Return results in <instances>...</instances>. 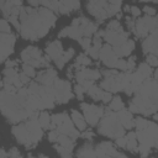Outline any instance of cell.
Here are the masks:
<instances>
[{"label": "cell", "instance_id": "obj_39", "mask_svg": "<svg viewBox=\"0 0 158 158\" xmlns=\"http://www.w3.org/2000/svg\"><path fill=\"white\" fill-rule=\"evenodd\" d=\"M114 68L120 69V70H122V72H126V70H127V62H126V59H117Z\"/></svg>", "mask_w": 158, "mask_h": 158}, {"label": "cell", "instance_id": "obj_55", "mask_svg": "<svg viewBox=\"0 0 158 158\" xmlns=\"http://www.w3.org/2000/svg\"><path fill=\"white\" fill-rule=\"evenodd\" d=\"M2 85H4V80H2V79H1V78H0V88H1V86H2Z\"/></svg>", "mask_w": 158, "mask_h": 158}, {"label": "cell", "instance_id": "obj_26", "mask_svg": "<svg viewBox=\"0 0 158 158\" xmlns=\"http://www.w3.org/2000/svg\"><path fill=\"white\" fill-rule=\"evenodd\" d=\"M102 89L100 88V86H96V85H91L88 90H86V93L89 94V96L93 99V100H95V101H98V100H101V96H102Z\"/></svg>", "mask_w": 158, "mask_h": 158}, {"label": "cell", "instance_id": "obj_37", "mask_svg": "<svg viewBox=\"0 0 158 158\" xmlns=\"http://www.w3.org/2000/svg\"><path fill=\"white\" fill-rule=\"evenodd\" d=\"M146 60H147V64L151 65V67H157V65H158V58H157V54L148 53Z\"/></svg>", "mask_w": 158, "mask_h": 158}, {"label": "cell", "instance_id": "obj_3", "mask_svg": "<svg viewBox=\"0 0 158 158\" xmlns=\"http://www.w3.org/2000/svg\"><path fill=\"white\" fill-rule=\"evenodd\" d=\"M104 115L105 116L100 120V125L98 128L99 133L106 137H110V138H117L120 136H123L125 128L118 121L116 112L107 109L104 111Z\"/></svg>", "mask_w": 158, "mask_h": 158}, {"label": "cell", "instance_id": "obj_53", "mask_svg": "<svg viewBox=\"0 0 158 158\" xmlns=\"http://www.w3.org/2000/svg\"><path fill=\"white\" fill-rule=\"evenodd\" d=\"M14 6H21L22 5V0H12Z\"/></svg>", "mask_w": 158, "mask_h": 158}, {"label": "cell", "instance_id": "obj_47", "mask_svg": "<svg viewBox=\"0 0 158 158\" xmlns=\"http://www.w3.org/2000/svg\"><path fill=\"white\" fill-rule=\"evenodd\" d=\"M130 12L132 14L133 17H138L139 14H141V10L138 7H136V6H130Z\"/></svg>", "mask_w": 158, "mask_h": 158}, {"label": "cell", "instance_id": "obj_43", "mask_svg": "<svg viewBox=\"0 0 158 158\" xmlns=\"http://www.w3.org/2000/svg\"><path fill=\"white\" fill-rule=\"evenodd\" d=\"M58 132L57 130H51L49 133H48V141L49 142H57V138H58Z\"/></svg>", "mask_w": 158, "mask_h": 158}, {"label": "cell", "instance_id": "obj_7", "mask_svg": "<svg viewBox=\"0 0 158 158\" xmlns=\"http://www.w3.org/2000/svg\"><path fill=\"white\" fill-rule=\"evenodd\" d=\"M157 28V19L156 16H144L135 22V35L137 37H147L153 30Z\"/></svg>", "mask_w": 158, "mask_h": 158}, {"label": "cell", "instance_id": "obj_19", "mask_svg": "<svg viewBox=\"0 0 158 158\" xmlns=\"http://www.w3.org/2000/svg\"><path fill=\"white\" fill-rule=\"evenodd\" d=\"M57 78V72L51 68V67H47L46 70L41 72L38 75H37V81L40 84H43V85H53V81L56 80Z\"/></svg>", "mask_w": 158, "mask_h": 158}, {"label": "cell", "instance_id": "obj_29", "mask_svg": "<svg viewBox=\"0 0 158 158\" xmlns=\"http://www.w3.org/2000/svg\"><path fill=\"white\" fill-rule=\"evenodd\" d=\"M59 2L62 5H64L65 7H68L70 11H75L80 7V1L79 0H59Z\"/></svg>", "mask_w": 158, "mask_h": 158}, {"label": "cell", "instance_id": "obj_8", "mask_svg": "<svg viewBox=\"0 0 158 158\" xmlns=\"http://www.w3.org/2000/svg\"><path fill=\"white\" fill-rule=\"evenodd\" d=\"M80 107L84 112L85 121L90 126L98 125L99 120L102 117L104 111H105V107H102V106H95V105H90V104H85V102H83L80 105Z\"/></svg>", "mask_w": 158, "mask_h": 158}, {"label": "cell", "instance_id": "obj_12", "mask_svg": "<svg viewBox=\"0 0 158 158\" xmlns=\"http://www.w3.org/2000/svg\"><path fill=\"white\" fill-rule=\"evenodd\" d=\"M56 130H57V132H58V133L67 135V136H69L70 138H73L74 141H75L77 138H79V136H80L79 130L74 127V123H73V121L69 118V116H68V115H65V116H64L63 121H62V122L56 127Z\"/></svg>", "mask_w": 158, "mask_h": 158}, {"label": "cell", "instance_id": "obj_10", "mask_svg": "<svg viewBox=\"0 0 158 158\" xmlns=\"http://www.w3.org/2000/svg\"><path fill=\"white\" fill-rule=\"evenodd\" d=\"M15 44V36L5 32H0V63H2L12 52Z\"/></svg>", "mask_w": 158, "mask_h": 158}, {"label": "cell", "instance_id": "obj_51", "mask_svg": "<svg viewBox=\"0 0 158 158\" xmlns=\"http://www.w3.org/2000/svg\"><path fill=\"white\" fill-rule=\"evenodd\" d=\"M10 157H21V153L17 151V148H11V151L9 152Z\"/></svg>", "mask_w": 158, "mask_h": 158}, {"label": "cell", "instance_id": "obj_49", "mask_svg": "<svg viewBox=\"0 0 158 158\" xmlns=\"http://www.w3.org/2000/svg\"><path fill=\"white\" fill-rule=\"evenodd\" d=\"M83 138H85V139H89V141H91L93 138H94V133L91 132V131H85L84 133H81L80 135Z\"/></svg>", "mask_w": 158, "mask_h": 158}, {"label": "cell", "instance_id": "obj_17", "mask_svg": "<svg viewBox=\"0 0 158 158\" xmlns=\"http://www.w3.org/2000/svg\"><path fill=\"white\" fill-rule=\"evenodd\" d=\"M95 153H96V157H126L123 153L121 152H117L112 143L110 142H101L99 143L96 147H95Z\"/></svg>", "mask_w": 158, "mask_h": 158}, {"label": "cell", "instance_id": "obj_52", "mask_svg": "<svg viewBox=\"0 0 158 158\" xmlns=\"http://www.w3.org/2000/svg\"><path fill=\"white\" fill-rule=\"evenodd\" d=\"M17 65V62L16 60H6V67L9 68H15Z\"/></svg>", "mask_w": 158, "mask_h": 158}, {"label": "cell", "instance_id": "obj_15", "mask_svg": "<svg viewBox=\"0 0 158 158\" xmlns=\"http://www.w3.org/2000/svg\"><path fill=\"white\" fill-rule=\"evenodd\" d=\"M99 59L102 60V63L109 67V68H114L115 67V63L116 60L118 59L117 56L112 51V46H110L109 43L107 44H104L101 46L100 51H99Z\"/></svg>", "mask_w": 158, "mask_h": 158}, {"label": "cell", "instance_id": "obj_22", "mask_svg": "<svg viewBox=\"0 0 158 158\" xmlns=\"http://www.w3.org/2000/svg\"><path fill=\"white\" fill-rule=\"evenodd\" d=\"M72 121L74 123V126L79 130V131H85L86 130V121L85 118L79 114V111L77 110H72Z\"/></svg>", "mask_w": 158, "mask_h": 158}, {"label": "cell", "instance_id": "obj_48", "mask_svg": "<svg viewBox=\"0 0 158 158\" xmlns=\"http://www.w3.org/2000/svg\"><path fill=\"white\" fill-rule=\"evenodd\" d=\"M143 11H144L148 16H156V9H153V7H151V6H146V7L143 9Z\"/></svg>", "mask_w": 158, "mask_h": 158}, {"label": "cell", "instance_id": "obj_9", "mask_svg": "<svg viewBox=\"0 0 158 158\" xmlns=\"http://www.w3.org/2000/svg\"><path fill=\"white\" fill-rule=\"evenodd\" d=\"M107 0H89L88 2V11L98 19V22H102L107 19Z\"/></svg>", "mask_w": 158, "mask_h": 158}, {"label": "cell", "instance_id": "obj_1", "mask_svg": "<svg viewBox=\"0 0 158 158\" xmlns=\"http://www.w3.org/2000/svg\"><path fill=\"white\" fill-rule=\"evenodd\" d=\"M20 28L21 36L30 41H37L47 35L51 27L56 23V15L47 7H21L20 10Z\"/></svg>", "mask_w": 158, "mask_h": 158}, {"label": "cell", "instance_id": "obj_18", "mask_svg": "<svg viewBox=\"0 0 158 158\" xmlns=\"http://www.w3.org/2000/svg\"><path fill=\"white\" fill-rule=\"evenodd\" d=\"M142 48L143 52L146 54L152 53V54H157L158 53V47H157V28L153 30L143 41L142 43Z\"/></svg>", "mask_w": 158, "mask_h": 158}, {"label": "cell", "instance_id": "obj_6", "mask_svg": "<svg viewBox=\"0 0 158 158\" xmlns=\"http://www.w3.org/2000/svg\"><path fill=\"white\" fill-rule=\"evenodd\" d=\"M52 86H53L56 102L65 104L73 98V94L70 91V83L68 80H62V79H57L56 78V80L53 81Z\"/></svg>", "mask_w": 158, "mask_h": 158}, {"label": "cell", "instance_id": "obj_16", "mask_svg": "<svg viewBox=\"0 0 158 158\" xmlns=\"http://www.w3.org/2000/svg\"><path fill=\"white\" fill-rule=\"evenodd\" d=\"M25 125H26L27 130L30 131V133H31V136H32V138H33L35 143L37 144V143H38V142L41 141L42 136H43V132H42V127H41L40 122H38L37 115H35V116H31V117H28Z\"/></svg>", "mask_w": 158, "mask_h": 158}, {"label": "cell", "instance_id": "obj_28", "mask_svg": "<svg viewBox=\"0 0 158 158\" xmlns=\"http://www.w3.org/2000/svg\"><path fill=\"white\" fill-rule=\"evenodd\" d=\"M111 102H110V106L107 107L109 110H111V111H118V110H121V109H123V101L121 100V98L120 96H116V98H112L111 100H110Z\"/></svg>", "mask_w": 158, "mask_h": 158}, {"label": "cell", "instance_id": "obj_24", "mask_svg": "<svg viewBox=\"0 0 158 158\" xmlns=\"http://www.w3.org/2000/svg\"><path fill=\"white\" fill-rule=\"evenodd\" d=\"M57 142H59L60 146H63V147H65V148H69V149H72V151H73L74 144H75V141H74L73 138H70L69 136L63 135V133H59V135H58Z\"/></svg>", "mask_w": 158, "mask_h": 158}, {"label": "cell", "instance_id": "obj_21", "mask_svg": "<svg viewBox=\"0 0 158 158\" xmlns=\"http://www.w3.org/2000/svg\"><path fill=\"white\" fill-rule=\"evenodd\" d=\"M117 118L121 122V125L123 126V128H132L133 127V117H132V112L130 110L126 109H121L118 111H116Z\"/></svg>", "mask_w": 158, "mask_h": 158}, {"label": "cell", "instance_id": "obj_44", "mask_svg": "<svg viewBox=\"0 0 158 158\" xmlns=\"http://www.w3.org/2000/svg\"><path fill=\"white\" fill-rule=\"evenodd\" d=\"M19 78H20V80H21V83H22L23 85H25V84H28V83H30V77H28L27 74H25L23 72L19 74Z\"/></svg>", "mask_w": 158, "mask_h": 158}, {"label": "cell", "instance_id": "obj_31", "mask_svg": "<svg viewBox=\"0 0 158 158\" xmlns=\"http://www.w3.org/2000/svg\"><path fill=\"white\" fill-rule=\"evenodd\" d=\"M54 148H56V151L62 156V157H64V158H68V157H72L73 156V153H72V149H69V148H65V147H63V146H54Z\"/></svg>", "mask_w": 158, "mask_h": 158}, {"label": "cell", "instance_id": "obj_14", "mask_svg": "<svg viewBox=\"0 0 158 158\" xmlns=\"http://www.w3.org/2000/svg\"><path fill=\"white\" fill-rule=\"evenodd\" d=\"M63 48H62V43L59 40L57 41H53L51 42L49 44H47L46 47V53L47 56L54 60V63L57 64V67L59 69H62V65H60V59H62V56H63Z\"/></svg>", "mask_w": 158, "mask_h": 158}, {"label": "cell", "instance_id": "obj_33", "mask_svg": "<svg viewBox=\"0 0 158 158\" xmlns=\"http://www.w3.org/2000/svg\"><path fill=\"white\" fill-rule=\"evenodd\" d=\"M126 149L131 152H137V138H126Z\"/></svg>", "mask_w": 158, "mask_h": 158}, {"label": "cell", "instance_id": "obj_34", "mask_svg": "<svg viewBox=\"0 0 158 158\" xmlns=\"http://www.w3.org/2000/svg\"><path fill=\"white\" fill-rule=\"evenodd\" d=\"M22 72H23L25 74H27L30 78L36 77L35 67H32V65H30V64H27V63H23V65H22Z\"/></svg>", "mask_w": 158, "mask_h": 158}, {"label": "cell", "instance_id": "obj_2", "mask_svg": "<svg viewBox=\"0 0 158 158\" xmlns=\"http://www.w3.org/2000/svg\"><path fill=\"white\" fill-rule=\"evenodd\" d=\"M0 110L10 122H20L37 115L27 101V96H20L16 93L0 91Z\"/></svg>", "mask_w": 158, "mask_h": 158}, {"label": "cell", "instance_id": "obj_20", "mask_svg": "<svg viewBox=\"0 0 158 158\" xmlns=\"http://www.w3.org/2000/svg\"><path fill=\"white\" fill-rule=\"evenodd\" d=\"M133 48H135V42L128 38L125 43H122L120 46H114L112 47V51L117 56V58H122V57L128 56L133 51Z\"/></svg>", "mask_w": 158, "mask_h": 158}, {"label": "cell", "instance_id": "obj_4", "mask_svg": "<svg viewBox=\"0 0 158 158\" xmlns=\"http://www.w3.org/2000/svg\"><path fill=\"white\" fill-rule=\"evenodd\" d=\"M136 138L139 144L147 146L149 148H156L158 146V126L154 122L148 121V125L143 130H137Z\"/></svg>", "mask_w": 158, "mask_h": 158}, {"label": "cell", "instance_id": "obj_40", "mask_svg": "<svg viewBox=\"0 0 158 158\" xmlns=\"http://www.w3.org/2000/svg\"><path fill=\"white\" fill-rule=\"evenodd\" d=\"M74 91H75V95L78 96V99L81 100V99H83V95H84V93H85L84 88H83L80 84H77L75 88H74Z\"/></svg>", "mask_w": 158, "mask_h": 158}, {"label": "cell", "instance_id": "obj_36", "mask_svg": "<svg viewBox=\"0 0 158 158\" xmlns=\"http://www.w3.org/2000/svg\"><path fill=\"white\" fill-rule=\"evenodd\" d=\"M106 30H111V31H116V32H122L123 31L122 27H121V25H120V22L117 20H112L111 22H109Z\"/></svg>", "mask_w": 158, "mask_h": 158}, {"label": "cell", "instance_id": "obj_42", "mask_svg": "<svg viewBox=\"0 0 158 158\" xmlns=\"http://www.w3.org/2000/svg\"><path fill=\"white\" fill-rule=\"evenodd\" d=\"M135 59H136L135 57H130L128 60H126L127 62V70L126 72H132L135 69V64H136V60Z\"/></svg>", "mask_w": 158, "mask_h": 158}, {"label": "cell", "instance_id": "obj_38", "mask_svg": "<svg viewBox=\"0 0 158 158\" xmlns=\"http://www.w3.org/2000/svg\"><path fill=\"white\" fill-rule=\"evenodd\" d=\"M78 42L81 44L83 49H85V51H88L89 47L91 46V38L90 37H81V38L78 40Z\"/></svg>", "mask_w": 158, "mask_h": 158}, {"label": "cell", "instance_id": "obj_11", "mask_svg": "<svg viewBox=\"0 0 158 158\" xmlns=\"http://www.w3.org/2000/svg\"><path fill=\"white\" fill-rule=\"evenodd\" d=\"M11 131H12V135L15 136V138H16L21 144L26 146L27 148H32V147L36 146V143H35V141H33V138H32V136H31V133H30V131L27 130V127H26L25 123H23V125L14 126Z\"/></svg>", "mask_w": 158, "mask_h": 158}, {"label": "cell", "instance_id": "obj_46", "mask_svg": "<svg viewBox=\"0 0 158 158\" xmlns=\"http://www.w3.org/2000/svg\"><path fill=\"white\" fill-rule=\"evenodd\" d=\"M126 137L125 136H120V137H117L116 138V144L118 146V147H125L126 146Z\"/></svg>", "mask_w": 158, "mask_h": 158}, {"label": "cell", "instance_id": "obj_54", "mask_svg": "<svg viewBox=\"0 0 158 158\" xmlns=\"http://www.w3.org/2000/svg\"><path fill=\"white\" fill-rule=\"evenodd\" d=\"M7 156H9L7 152H5L4 149H0V157H7Z\"/></svg>", "mask_w": 158, "mask_h": 158}, {"label": "cell", "instance_id": "obj_35", "mask_svg": "<svg viewBox=\"0 0 158 158\" xmlns=\"http://www.w3.org/2000/svg\"><path fill=\"white\" fill-rule=\"evenodd\" d=\"M133 126L137 128V130H143V128H146L147 127V125H148V121L146 120V118H142V117H137L136 120H133Z\"/></svg>", "mask_w": 158, "mask_h": 158}, {"label": "cell", "instance_id": "obj_45", "mask_svg": "<svg viewBox=\"0 0 158 158\" xmlns=\"http://www.w3.org/2000/svg\"><path fill=\"white\" fill-rule=\"evenodd\" d=\"M111 99H112V96H111V93H110V91H106V90H104V91H102V96H101V100H102L104 102H109Z\"/></svg>", "mask_w": 158, "mask_h": 158}, {"label": "cell", "instance_id": "obj_32", "mask_svg": "<svg viewBox=\"0 0 158 158\" xmlns=\"http://www.w3.org/2000/svg\"><path fill=\"white\" fill-rule=\"evenodd\" d=\"M73 56H74V49H73V48H69L68 51H64V52H63V56H62V59H60V65H62V68L64 67V64H65Z\"/></svg>", "mask_w": 158, "mask_h": 158}, {"label": "cell", "instance_id": "obj_50", "mask_svg": "<svg viewBox=\"0 0 158 158\" xmlns=\"http://www.w3.org/2000/svg\"><path fill=\"white\" fill-rule=\"evenodd\" d=\"M126 23H127V26L130 27V30H135V20L132 19V17H127L126 19Z\"/></svg>", "mask_w": 158, "mask_h": 158}, {"label": "cell", "instance_id": "obj_25", "mask_svg": "<svg viewBox=\"0 0 158 158\" xmlns=\"http://www.w3.org/2000/svg\"><path fill=\"white\" fill-rule=\"evenodd\" d=\"M136 72H137L144 80L148 79V78H151V77L153 75V70H152L151 65H148L147 63H141V64L138 65V69H137Z\"/></svg>", "mask_w": 158, "mask_h": 158}, {"label": "cell", "instance_id": "obj_13", "mask_svg": "<svg viewBox=\"0 0 158 158\" xmlns=\"http://www.w3.org/2000/svg\"><path fill=\"white\" fill-rule=\"evenodd\" d=\"M130 33L128 32H116V31H111V30H105L102 33V38L110 44V46H120L122 43H125L128 40Z\"/></svg>", "mask_w": 158, "mask_h": 158}, {"label": "cell", "instance_id": "obj_30", "mask_svg": "<svg viewBox=\"0 0 158 158\" xmlns=\"http://www.w3.org/2000/svg\"><path fill=\"white\" fill-rule=\"evenodd\" d=\"M90 63H91V60L89 59V57H88L86 54L81 53V54H79L78 58H77L75 65H78V67H86V65H89Z\"/></svg>", "mask_w": 158, "mask_h": 158}, {"label": "cell", "instance_id": "obj_41", "mask_svg": "<svg viewBox=\"0 0 158 158\" xmlns=\"http://www.w3.org/2000/svg\"><path fill=\"white\" fill-rule=\"evenodd\" d=\"M0 32H5V33H10V26L5 20H0Z\"/></svg>", "mask_w": 158, "mask_h": 158}, {"label": "cell", "instance_id": "obj_27", "mask_svg": "<svg viewBox=\"0 0 158 158\" xmlns=\"http://www.w3.org/2000/svg\"><path fill=\"white\" fill-rule=\"evenodd\" d=\"M38 122H40V125H41V127L42 128H44V130H47L48 127H49V123H51V116H49V114L48 112H46V111H42L40 115H38Z\"/></svg>", "mask_w": 158, "mask_h": 158}, {"label": "cell", "instance_id": "obj_5", "mask_svg": "<svg viewBox=\"0 0 158 158\" xmlns=\"http://www.w3.org/2000/svg\"><path fill=\"white\" fill-rule=\"evenodd\" d=\"M21 60L23 63H27V64L35 67V68L36 67H46V68L49 67L48 59L42 57L41 51L33 46H30L21 52Z\"/></svg>", "mask_w": 158, "mask_h": 158}, {"label": "cell", "instance_id": "obj_23", "mask_svg": "<svg viewBox=\"0 0 158 158\" xmlns=\"http://www.w3.org/2000/svg\"><path fill=\"white\" fill-rule=\"evenodd\" d=\"M78 157H96V153H95V147L91 144V143H88V144H84L77 153Z\"/></svg>", "mask_w": 158, "mask_h": 158}]
</instances>
